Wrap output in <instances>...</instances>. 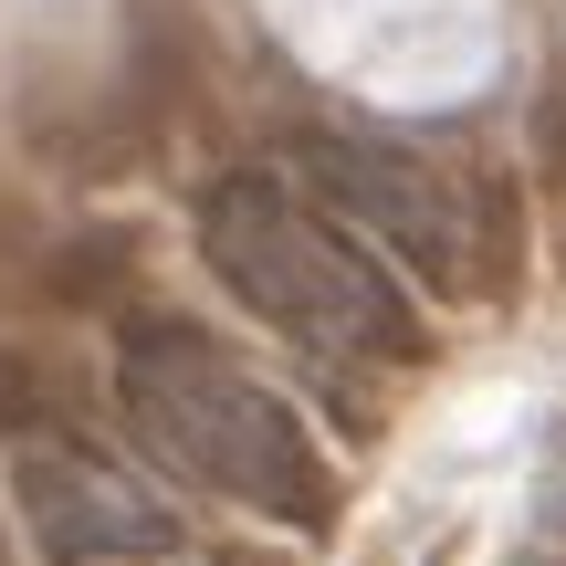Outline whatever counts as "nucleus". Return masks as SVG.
I'll return each instance as SVG.
<instances>
[{"instance_id": "f257e3e1", "label": "nucleus", "mask_w": 566, "mask_h": 566, "mask_svg": "<svg viewBox=\"0 0 566 566\" xmlns=\"http://www.w3.org/2000/svg\"><path fill=\"white\" fill-rule=\"evenodd\" d=\"M116 399L137 451H158L179 483L221 493L242 514H273V525H325L336 514V483H325L315 430L294 420V399H273L221 336L200 325H126L116 346Z\"/></svg>"}, {"instance_id": "20e7f679", "label": "nucleus", "mask_w": 566, "mask_h": 566, "mask_svg": "<svg viewBox=\"0 0 566 566\" xmlns=\"http://www.w3.org/2000/svg\"><path fill=\"white\" fill-rule=\"evenodd\" d=\"M21 514H32L53 566H95V556H168L179 525L147 504L126 472H105L95 451H32L21 462Z\"/></svg>"}, {"instance_id": "7ed1b4c3", "label": "nucleus", "mask_w": 566, "mask_h": 566, "mask_svg": "<svg viewBox=\"0 0 566 566\" xmlns=\"http://www.w3.org/2000/svg\"><path fill=\"white\" fill-rule=\"evenodd\" d=\"M304 168H315L325 200H336L357 231H378L409 273H430V283H462L472 273V210L451 200V179L430 158L378 147V137H325Z\"/></svg>"}, {"instance_id": "f03ea898", "label": "nucleus", "mask_w": 566, "mask_h": 566, "mask_svg": "<svg viewBox=\"0 0 566 566\" xmlns=\"http://www.w3.org/2000/svg\"><path fill=\"white\" fill-rule=\"evenodd\" d=\"M200 263L231 283L242 315H263L283 346L325 367H409L420 357V315L388 283V263L346 221H325L315 200H294L283 179H221L200 200Z\"/></svg>"}, {"instance_id": "39448f33", "label": "nucleus", "mask_w": 566, "mask_h": 566, "mask_svg": "<svg viewBox=\"0 0 566 566\" xmlns=\"http://www.w3.org/2000/svg\"><path fill=\"white\" fill-rule=\"evenodd\" d=\"M556 514H566V472H556Z\"/></svg>"}]
</instances>
